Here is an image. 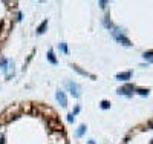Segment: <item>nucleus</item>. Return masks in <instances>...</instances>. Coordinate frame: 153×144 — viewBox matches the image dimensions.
Returning <instances> with one entry per match:
<instances>
[{"instance_id": "dca6fc26", "label": "nucleus", "mask_w": 153, "mask_h": 144, "mask_svg": "<svg viewBox=\"0 0 153 144\" xmlns=\"http://www.w3.org/2000/svg\"><path fill=\"white\" fill-rule=\"evenodd\" d=\"M109 107H110V103L106 101V100H103L101 101V109H109Z\"/></svg>"}, {"instance_id": "1a4fd4ad", "label": "nucleus", "mask_w": 153, "mask_h": 144, "mask_svg": "<svg viewBox=\"0 0 153 144\" xmlns=\"http://www.w3.org/2000/svg\"><path fill=\"white\" fill-rule=\"evenodd\" d=\"M46 26H48V20H45V22H43V23L37 28V34H43V32H45V31H46Z\"/></svg>"}, {"instance_id": "f8f14e48", "label": "nucleus", "mask_w": 153, "mask_h": 144, "mask_svg": "<svg viewBox=\"0 0 153 144\" xmlns=\"http://www.w3.org/2000/svg\"><path fill=\"white\" fill-rule=\"evenodd\" d=\"M8 63H9L8 58H0V69H2V71H5V69H6V66H8Z\"/></svg>"}, {"instance_id": "f3484780", "label": "nucleus", "mask_w": 153, "mask_h": 144, "mask_svg": "<svg viewBox=\"0 0 153 144\" xmlns=\"http://www.w3.org/2000/svg\"><path fill=\"white\" fill-rule=\"evenodd\" d=\"M74 120H75V116H74L72 114H69V115H68V121H69V123H72Z\"/></svg>"}, {"instance_id": "6e6552de", "label": "nucleus", "mask_w": 153, "mask_h": 144, "mask_svg": "<svg viewBox=\"0 0 153 144\" xmlns=\"http://www.w3.org/2000/svg\"><path fill=\"white\" fill-rule=\"evenodd\" d=\"M143 57H144V60H147L149 63H153V51H145L143 54Z\"/></svg>"}, {"instance_id": "f257e3e1", "label": "nucleus", "mask_w": 153, "mask_h": 144, "mask_svg": "<svg viewBox=\"0 0 153 144\" xmlns=\"http://www.w3.org/2000/svg\"><path fill=\"white\" fill-rule=\"evenodd\" d=\"M110 32H112V35H113L115 39H116V40H118L121 45H124V46H132V43H130V40H129V39H127V37H125L124 34H123V31H121V29H118V28H115V26H113Z\"/></svg>"}, {"instance_id": "ddd939ff", "label": "nucleus", "mask_w": 153, "mask_h": 144, "mask_svg": "<svg viewBox=\"0 0 153 144\" xmlns=\"http://www.w3.org/2000/svg\"><path fill=\"white\" fill-rule=\"evenodd\" d=\"M135 92L139 94V95H143V97H145V95H149L150 90L149 89H135Z\"/></svg>"}, {"instance_id": "20e7f679", "label": "nucleus", "mask_w": 153, "mask_h": 144, "mask_svg": "<svg viewBox=\"0 0 153 144\" xmlns=\"http://www.w3.org/2000/svg\"><path fill=\"white\" fill-rule=\"evenodd\" d=\"M55 97H57V101H58V103L60 104H61L63 106V107H66V106H68V98H66V94H64L63 92V90H57V94H55Z\"/></svg>"}, {"instance_id": "a211bd4d", "label": "nucleus", "mask_w": 153, "mask_h": 144, "mask_svg": "<svg viewBox=\"0 0 153 144\" xmlns=\"http://www.w3.org/2000/svg\"><path fill=\"white\" fill-rule=\"evenodd\" d=\"M78 112H80V107H78V106H76V107L74 109V114H72V115H76V114H78Z\"/></svg>"}, {"instance_id": "4be33fe9", "label": "nucleus", "mask_w": 153, "mask_h": 144, "mask_svg": "<svg viewBox=\"0 0 153 144\" xmlns=\"http://www.w3.org/2000/svg\"><path fill=\"white\" fill-rule=\"evenodd\" d=\"M0 144H3V136H0Z\"/></svg>"}, {"instance_id": "0eeeda50", "label": "nucleus", "mask_w": 153, "mask_h": 144, "mask_svg": "<svg viewBox=\"0 0 153 144\" xmlns=\"http://www.w3.org/2000/svg\"><path fill=\"white\" fill-rule=\"evenodd\" d=\"M5 72H6V77H8V78L14 74V63H12V61L8 63V66H6V69H5Z\"/></svg>"}, {"instance_id": "9b49d317", "label": "nucleus", "mask_w": 153, "mask_h": 144, "mask_svg": "<svg viewBox=\"0 0 153 144\" xmlns=\"http://www.w3.org/2000/svg\"><path fill=\"white\" fill-rule=\"evenodd\" d=\"M84 132H86V124H81V126L78 127V130H76V136L81 138V136L84 135Z\"/></svg>"}, {"instance_id": "9d476101", "label": "nucleus", "mask_w": 153, "mask_h": 144, "mask_svg": "<svg viewBox=\"0 0 153 144\" xmlns=\"http://www.w3.org/2000/svg\"><path fill=\"white\" fill-rule=\"evenodd\" d=\"M48 60L52 63V65H57V58H55V55H54V51H49L48 52Z\"/></svg>"}, {"instance_id": "2eb2a0df", "label": "nucleus", "mask_w": 153, "mask_h": 144, "mask_svg": "<svg viewBox=\"0 0 153 144\" xmlns=\"http://www.w3.org/2000/svg\"><path fill=\"white\" fill-rule=\"evenodd\" d=\"M103 23H104V26H107L109 29H112V28H113V25H112L110 20H109V17H106L104 20H103Z\"/></svg>"}, {"instance_id": "39448f33", "label": "nucleus", "mask_w": 153, "mask_h": 144, "mask_svg": "<svg viewBox=\"0 0 153 144\" xmlns=\"http://www.w3.org/2000/svg\"><path fill=\"white\" fill-rule=\"evenodd\" d=\"M116 80H119V81H125V80H130L132 78V72H119V74H116V77H115Z\"/></svg>"}, {"instance_id": "423d86ee", "label": "nucleus", "mask_w": 153, "mask_h": 144, "mask_svg": "<svg viewBox=\"0 0 153 144\" xmlns=\"http://www.w3.org/2000/svg\"><path fill=\"white\" fill-rule=\"evenodd\" d=\"M70 68H72V69H74V71H76V72H78V74H80V75H83V77H90V78H95L94 75H90V74H89V72H86V71H83V69H81V68H78V66H76V65H72V66H70Z\"/></svg>"}, {"instance_id": "412c9836", "label": "nucleus", "mask_w": 153, "mask_h": 144, "mask_svg": "<svg viewBox=\"0 0 153 144\" xmlns=\"http://www.w3.org/2000/svg\"><path fill=\"white\" fill-rule=\"evenodd\" d=\"M87 144H95V141H92V140H90V141H87Z\"/></svg>"}, {"instance_id": "7ed1b4c3", "label": "nucleus", "mask_w": 153, "mask_h": 144, "mask_svg": "<svg viewBox=\"0 0 153 144\" xmlns=\"http://www.w3.org/2000/svg\"><path fill=\"white\" fill-rule=\"evenodd\" d=\"M116 92H118L119 95H127V97H130V95L135 92V88H133V84H125V86L119 88Z\"/></svg>"}, {"instance_id": "6ab92c4d", "label": "nucleus", "mask_w": 153, "mask_h": 144, "mask_svg": "<svg viewBox=\"0 0 153 144\" xmlns=\"http://www.w3.org/2000/svg\"><path fill=\"white\" fill-rule=\"evenodd\" d=\"M100 5H101V8H106L107 3H106V2H100Z\"/></svg>"}, {"instance_id": "aec40b11", "label": "nucleus", "mask_w": 153, "mask_h": 144, "mask_svg": "<svg viewBox=\"0 0 153 144\" xmlns=\"http://www.w3.org/2000/svg\"><path fill=\"white\" fill-rule=\"evenodd\" d=\"M149 126H150V129H153V121H150V124H149Z\"/></svg>"}, {"instance_id": "4468645a", "label": "nucleus", "mask_w": 153, "mask_h": 144, "mask_svg": "<svg viewBox=\"0 0 153 144\" xmlns=\"http://www.w3.org/2000/svg\"><path fill=\"white\" fill-rule=\"evenodd\" d=\"M58 48H60V51H63V52H64V54H68V52H69V49H68V45L64 43V41H61V43L58 45Z\"/></svg>"}, {"instance_id": "f03ea898", "label": "nucleus", "mask_w": 153, "mask_h": 144, "mask_svg": "<svg viewBox=\"0 0 153 144\" xmlns=\"http://www.w3.org/2000/svg\"><path fill=\"white\" fill-rule=\"evenodd\" d=\"M66 86H68V89H69V92H70V95L72 97H75V98H78L80 97V86L76 83H74V81H68L66 83Z\"/></svg>"}]
</instances>
